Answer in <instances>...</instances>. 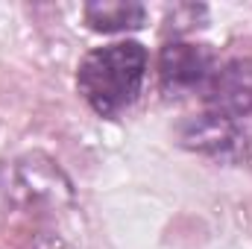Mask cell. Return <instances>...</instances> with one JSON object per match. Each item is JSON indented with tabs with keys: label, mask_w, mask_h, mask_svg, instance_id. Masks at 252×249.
Here are the masks:
<instances>
[{
	"label": "cell",
	"mask_w": 252,
	"mask_h": 249,
	"mask_svg": "<svg viewBox=\"0 0 252 249\" xmlns=\"http://www.w3.org/2000/svg\"><path fill=\"white\" fill-rule=\"evenodd\" d=\"M147 64L150 56L138 41H115L97 47L79 62L76 88L100 118H118L138 100Z\"/></svg>",
	"instance_id": "cell-1"
},
{
	"label": "cell",
	"mask_w": 252,
	"mask_h": 249,
	"mask_svg": "<svg viewBox=\"0 0 252 249\" xmlns=\"http://www.w3.org/2000/svg\"><path fill=\"white\" fill-rule=\"evenodd\" d=\"M220 67L217 56L205 44L190 41H170L161 47L158 56V82L161 91L170 97L182 94H205L214 70Z\"/></svg>",
	"instance_id": "cell-2"
},
{
	"label": "cell",
	"mask_w": 252,
	"mask_h": 249,
	"mask_svg": "<svg viewBox=\"0 0 252 249\" xmlns=\"http://www.w3.org/2000/svg\"><path fill=\"white\" fill-rule=\"evenodd\" d=\"M179 138L188 150L220 158V161H244L247 147L252 144L250 132L244 129L241 121L223 118L217 112H202L188 118L179 126Z\"/></svg>",
	"instance_id": "cell-3"
},
{
	"label": "cell",
	"mask_w": 252,
	"mask_h": 249,
	"mask_svg": "<svg viewBox=\"0 0 252 249\" xmlns=\"http://www.w3.org/2000/svg\"><path fill=\"white\" fill-rule=\"evenodd\" d=\"M208 112H217L232 121L252 118V59H229L223 62L205 94H202Z\"/></svg>",
	"instance_id": "cell-4"
},
{
	"label": "cell",
	"mask_w": 252,
	"mask_h": 249,
	"mask_svg": "<svg viewBox=\"0 0 252 249\" xmlns=\"http://www.w3.org/2000/svg\"><path fill=\"white\" fill-rule=\"evenodd\" d=\"M147 9L141 3H88L85 21L97 32H124L144 27Z\"/></svg>",
	"instance_id": "cell-5"
}]
</instances>
